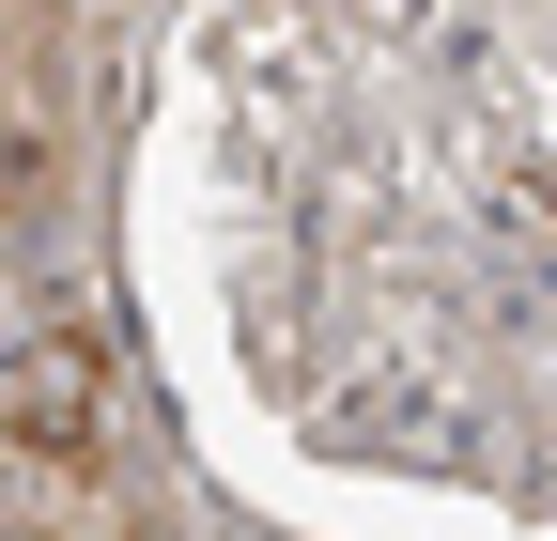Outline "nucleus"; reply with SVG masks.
<instances>
[{"mask_svg": "<svg viewBox=\"0 0 557 541\" xmlns=\"http://www.w3.org/2000/svg\"><path fill=\"white\" fill-rule=\"evenodd\" d=\"M16 541H156L139 495H109V356L94 341L16 356Z\"/></svg>", "mask_w": 557, "mask_h": 541, "instance_id": "f257e3e1", "label": "nucleus"}, {"mask_svg": "<svg viewBox=\"0 0 557 541\" xmlns=\"http://www.w3.org/2000/svg\"><path fill=\"white\" fill-rule=\"evenodd\" d=\"M62 186V0H16V217Z\"/></svg>", "mask_w": 557, "mask_h": 541, "instance_id": "f03ea898", "label": "nucleus"}]
</instances>
